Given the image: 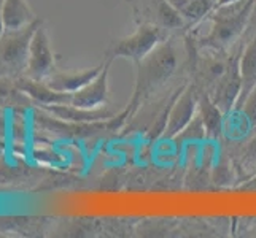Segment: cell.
<instances>
[{"instance_id":"cell-2","label":"cell","mask_w":256,"mask_h":238,"mask_svg":"<svg viewBox=\"0 0 256 238\" xmlns=\"http://www.w3.org/2000/svg\"><path fill=\"white\" fill-rule=\"evenodd\" d=\"M254 0H237L234 3L215 6L207 16L210 30L200 38V45L224 51L239 40L250 25Z\"/></svg>"},{"instance_id":"cell-4","label":"cell","mask_w":256,"mask_h":238,"mask_svg":"<svg viewBox=\"0 0 256 238\" xmlns=\"http://www.w3.org/2000/svg\"><path fill=\"white\" fill-rule=\"evenodd\" d=\"M40 19L20 30H5L0 37V76H13L28 67L29 45Z\"/></svg>"},{"instance_id":"cell-7","label":"cell","mask_w":256,"mask_h":238,"mask_svg":"<svg viewBox=\"0 0 256 238\" xmlns=\"http://www.w3.org/2000/svg\"><path fill=\"white\" fill-rule=\"evenodd\" d=\"M54 64H56V57H54V51H52V46H51V38L48 35L46 27L40 21L34 30L32 38H30L26 72H28L29 78L45 79L48 75L52 73Z\"/></svg>"},{"instance_id":"cell-21","label":"cell","mask_w":256,"mask_h":238,"mask_svg":"<svg viewBox=\"0 0 256 238\" xmlns=\"http://www.w3.org/2000/svg\"><path fill=\"white\" fill-rule=\"evenodd\" d=\"M5 32V25H4V0H0V37Z\"/></svg>"},{"instance_id":"cell-11","label":"cell","mask_w":256,"mask_h":238,"mask_svg":"<svg viewBox=\"0 0 256 238\" xmlns=\"http://www.w3.org/2000/svg\"><path fill=\"white\" fill-rule=\"evenodd\" d=\"M104 64L105 62L96 67H90V68L70 70V72H52L51 75L45 78V81L54 91L74 94L76 91H80L82 87H84L90 81H92V79L100 73Z\"/></svg>"},{"instance_id":"cell-18","label":"cell","mask_w":256,"mask_h":238,"mask_svg":"<svg viewBox=\"0 0 256 238\" xmlns=\"http://www.w3.org/2000/svg\"><path fill=\"white\" fill-rule=\"evenodd\" d=\"M232 167H229L228 162H216L214 167V172H212V181L218 186H226L231 181V173H232Z\"/></svg>"},{"instance_id":"cell-13","label":"cell","mask_w":256,"mask_h":238,"mask_svg":"<svg viewBox=\"0 0 256 238\" xmlns=\"http://www.w3.org/2000/svg\"><path fill=\"white\" fill-rule=\"evenodd\" d=\"M146 13L150 14V22L158 24L167 32L188 27L182 13L176 10L169 0H150Z\"/></svg>"},{"instance_id":"cell-19","label":"cell","mask_w":256,"mask_h":238,"mask_svg":"<svg viewBox=\"0 0 256 238\" xmlns=\"http://www.w3.org/2000/svg\"><path fill=\"white\" fill-rule=\"evenodd\" d=\"M242 161L246 165H254L256 164V135L250 140L248 145L244 148V151H242Z\"/></svg>"},{"instance_id":"cell-14","label":"cell","mask_w":256,"mask_h":238,"mask_svg":"<svg viewBox=\"0 0 256 238\" xmlns=\"http://www.w3.org/2000/svg\"><path fill=\"white\" fill-rule=\"evenodd\" d=\"M20 86L24 92H28L35 102L43 105V107H46V105H59V103L72 102V94L54 91L52 87L46 84L45 79H34L28 76L26 79H22Z\"/></svg>"},{"instance_id":"cell-22","label":"cell","mask_w":256,"mask_h":238,"mask_svg":"<svg viewBox=\"0 0 256 238\" xmlns=\"http://www.w3.org/2000/svg\"><path fill=\"white\" fill-rule=\"evenodd\" d=\"M256 24V0H254V6H253V13H252V19H250V25ZM248 25V27H250Z\"/></svg>"},{"instance_id":"cell-3","label":"cell","mask_w":256,"mask_h":238,"mask_svg":"<svg viewBox=\"0 0 256 238\" xmlns=\"http://www.w3.org/2000/svg\"><path fill=\"white\" fill-rule=\"evenodd\" d=\"M167 37H169V32L166 29L160 27L154 22L142 21L130 35L114 40L107 49L105 57H110L113 60L121 57L132 60L136 64L146 57L152 51H154L161 43H164Z\"/></svg>"},{"instance_id":"cell-5","label":"cell","mask_w":256,"mask_h":238,"mask_svg":"<svg viewBox=\"0 0 256 238\" xmlns=\"http://www.w3.org/2000/svg\"><path fill=\"white\" fill-rule=\"evenodd\" d=\"M242 92L240 75V54H236L228 60L223 73L212 84L208 95L226 116H229L237 107Z\"/></svg>"},{"instance_id":"cell-12","label":"cell","mask_w":256,"mask_h":238,"mask_svg":"<svg viewBox=\"0 0 256 238\" xmlns=\"http://www.w3.org/2000/svg\"><path fill=\"white\" fill-rule=\"evenodd\" d=\"M198 113L204 122L206 134L208 142H218L222 135L224 134V124H226V114L216 107V103L212 100L208 92H199V102H198Z\"/></svg>"},{"instance_id":"cell-10","label":"cell","mask_w":256,"mask_h":238,"mask_svg":"<svg viewBox=\"0 0 256 238\" xmlns=\"http://www.w3.org/2000/svg\"><path fill=\"white\" fill-rule=\"evenodd\" d=\"M256 127V86L239 108L226 116L224 134L232 138H244Z\"/></svg>"},{"instance_id":"cell-16","label":"cell","mask_w":256,"mask_h":238,"mask_svg":"<svg viewBox=\"0 0 256 238\" xmlns=\"http://www.w3.org/2000/svg\"><path fill=\"white\" fill-rule=\"evenodd\" d=\"M240 75H242V92L236 110L244 103L246 95L256 86V37H253L246 43L240 54Z\"/></svg>"},{"instance_id":"cell-1","label":"cell","mask_w":256,"mask_h":238,"mask_svg":"<svg viewBox=\"0 0 256 238\" xmlns=\"http://www.w3.org/2000/svg\"><path fill=\"white\" fill-rule=\"evenodd\" d=\"M176 67H178V56H176V51L169 40L161 43L146 57L136 62L134 91H132L130 99L122 110L126 114V124L134 118L140 105L174 76Z\"/></svg>"},{"instance_id":"cell-17","label":"cell","mask_w":256,"mask_h":238,"mask_svg":"<svg viewBox=\"0 0 256 238\" xmlns=\"http://www.w3.org/2000/svg\"><path fill=\"white\" fill-rule=\"evenodd\" d=\"M170 142L175 143L176 146H188V145H198V143L207 142L206 127L199 116V113H196V116L188 122V126L183 130H180Z\"/></svg>"},{"instance_id":"cell-20","label":"cell","mask_w":256,"mask_h":238,"mask_svg":"<svg viewBox=\"0 0 256 238\" xmlns=\"http://www.w3.org/2000/svg\"><path fill=\"white\" fill-rule=\"evenodd\" d=\"M242 189H245V191H256V175H253L248 181H246L245 184H242Z\"/></svg>"},{"instance_id":"cell-23","label":"cell","mask_w":256,"mask_h":238,"mask_svg":"<svg viewBox=\"0 0 256 238\" xmlns=\"http://www.w3.org/2000/svg\"><path fill=\"white\" fill-rule=\"evenodd\" d=\"M237 2V0H216V6L220 5H228V3H234Z\"/></svg>"},{"instance_id":"cell-9","label":"cell","mask_w":256,"mask_h":238,"mask_svg":"<svg viewBox=\"0 0 256 238\" xmlns=\"http://www.w3.org/2000/svg\"><path fill=\"white\" fill-rule=\"evenodd\" d=\"M45 108L60 121L80 122V124L108 121L118 114L113 108H108L107 105L99 108H83V107H75L72 103H59V105H46Z\"/></svg>"},{"instance_id":"cell-8","label":"cell","mask_w":256,"mask_h":238,"mask_svg":"<svg viewBox=\"0 0 256 238\" xmlns=\"http://www.w3.org/2000/svg\"><path fill=\"white\" fill-rule=\"evenodd\" d=\"M113 59L105 57L104 68L92 81L88 83L80 91L72 94V105L83 108H99L108 102V75Z\"/></svg>"},{"instance_id":"cell-24","label":"cell","mask_w":256,"mask_h":238,"mask_svg":"<svg viewBox=\"0 0 256 238\" xmlns=\"http://www.w3.org/2000/svg\"><path fill=\"white\" fill-rule=\"evenodd\" d=\"M212 2H214V3H215V6H216V0H212Z\"/></svg>"},{"instance_id":"cell-6","label":"cell","mask_w":256,"mask_h":238,"mask_svg":"<svg viewBox=\"0 0 256 238\" xmlns=\"http://www.w3.org/2000/svg\"><path fill=\"white\" fill-rule=\"evenodd\" d=\"M198 102H199V91L196 84L188 83L182 86L172 97L169 114H167V122L162 132L161 140H170L188 126V122L196 116L198 113Z\"/></svg>"},{"instance_id":"cell-15","label":"cell","mask_w":256,"mask_h":238,"mask_svg":"<svg viewBox=\"0 0 256 238\" xmlns=\"http://www.w3.org/2000/svg\"><path fill=\"white\" fill-rule=\"evenodd\" d=\"M28 0H4V25L5 30H20L37 22Z\"/></svg>"}]
</instances>
